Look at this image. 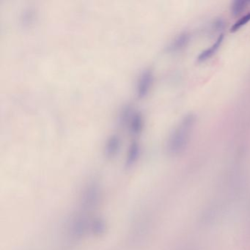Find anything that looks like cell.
Masks as SVG:
<instances>
[{"mask_svg":"<svg viewBox=\"0 0 250 250\" xmlns=\"http://www.w3.org/2000/svg\"><path fill=\"white\" fill-rule=\"evenodd\" d=\"M196 116L192 113L187 114L180 121L169 136L167 140L168 151L172 154H178L187 147L195 125Z\"/></svg>","mask_w":250,"mask_h":250,"instance_id":"1","label":"cell"},{"mask_svg":"<svg viewBox=\"0 0 250 250\" xmlns=\"http://www.w3.org/2000/svg\"><path fill=\"white\" fill-rule=\"evenodd\" d=\"M154 81V74L150 68H146L140 73L136 86L137 99H144L148 96Z\"/></svg>","mask_w":250,"mask_h":250,"instance_id":"2","label":"cell"},{"mask_svg":"<svg viewBox=\"0 0 250 250\" xmlns=\"http://www.w3.org/2000/svg\"><path fill=\"white\" fill-rule=\"evenodd\" d=\"M190 39H191V36L187 32L180 33L168 45L167 51L169 53H176V52L184 50L189 43Z\"/></svg>","mask_w":250,"mask_h":250,"instance_id":"3","label":"cell"},{"mask_svg":"<svg viewBox=\"0 0 250 250\" xmlns=\"http://www.w3.org/2000/svg\"><path fill=\"white\" fill-rule=\"evenodd\" d=\"M121 140L118 134H112L108 137L105 143L104 153L106 157L112 158L116 156L121 148Z\"/></svg>","mask_w":250,"mask_h":250,"instance_id":"4","label":"cell"},{"mask_svg":"<svg viewBox=\"0 0 250 250\" xmlns=\"http://www.w3.org/2000/svg\"><path fill=\"white\" fill-rule=\"evenodd\" d=\"M224 39H225V36L224 34H220L219 37L216 39V42L213 43V45L210 47L206 49V50L203 51L200 55H198L197 58V62H206L208 60L210 59L211 57L216 54V52L219 50V48L222 46L223 43Z\"/></svg>","mask_w":250,"mask_h":250,"instance_id":"5","label":"cell"},{"mask_svg":"<svg viewBox=\"0 0 250 250\" xmlns=\"http://www.w3.org/2000/svg\"><path fill=\"white\" fill-rule=\"evenodd\" d=\"M130 133L132 135L139 136L143 132L145 126V120L143 114L136 111L128 124Z\"/></svg>","mask_w":250,"mask_h":250,"instance_id":"6","label":"cell"},{"mask_svg":"<svg viewBox=\"0 0 250 250\" xmlns=\"http://www.w3.org/2000/svg\"><path fill=\"white\" fill-rule=\"evenodd\" d=\"M140 152H141V148H140V143L137 141H133L128 147L126 158H125V166L127 167H131L136 164L140 158Z\"/></svg>","mask_w":250,"mask_h":250,"instance_id":"7","label":"cell"},{"mask_svg":"<svg viewBox=\"0 0 250 250\" xmlns=\"http://www.w3.org/2000/svg\"><path fill=\"white\" fill-rule=\"evenodd\" d=\"M38 18V12L33 7L24 8L20 15V22L24 27H30L36 21Z\"/></svg>","mask_w":250,"mask_h":250,"instance_id":"8","label":"cell"},{"mask_svg":"<svg viewBox=\"0 0 250 250\" xmlns=\"http://www.w3.org/2000/svg\"><path fill=\"white\" fill-rule=\"evenodd\" d=\"M135 112L134 106L131 104L127 103L123 105L118 115V122L119 123L120 125H128Z\"/></svg>","mask_w":250,"mask_h":250,"instance_id":"9","label":"cell"},{"mask_svg":"<svg viewBox=\"0 0 250 250\" xmlns=\"http://www.w3.org/2000/svg\"><path fill=\"white\" fill-rule=\"evenodd\" d=\"M248 1H235L231 5V14L233 16L241 14L248 5Z\"/></svg>","mask_w":250,"mask_h":250,"instance_id":"10","label":"cell"},{"mask_svg":"<svg viewBox=\"0 0 250 250\" xmlns=\"http://www.w3.org/2000/svg\"><path fill=\"white\" fill-rule=\"evenodd\" d=\"M249 21H250V13L241 17L238 21H237L232 26L230 29L231 33H235V32L238 31L241 27L246 25Z\"/></svg>","mask_w":250,"mask_h":250,"instance_id":"11","label":"cell"},{"mask_svg":"<svg viewBox=\"0 0 250 250\" xmlns=\"http://www.w3.org/2000/svg\"><path fill=\"white\" fill-rule=\"evenodd\" d=\"M225 27V21L223 19L218 18L212 23L211 29L214 32H219L224 30Z\"/></svg>","mask_w":250,"mask_h":250,"instance_id":"12","label":"cell"},{"mask_svg":"<svg viewBox=\"0 0 250 250\" xmlns=\"http://www.w3.org/2000/svg\"><path fill=\"white\" fill-rule=\"evenodd\" d=\"M95 232H98V233H100V232H103L104 229V225L103 223H101L100 221H98L96 223L93 225V231Z\"/></svg>","mask_w":250,"mask_h":250,"instance_id":"13","label":"cell"}]
</instances>
